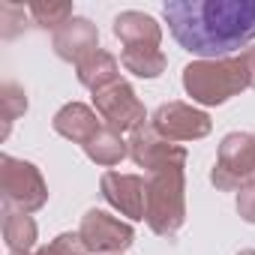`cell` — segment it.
I'll return each mask as SVG.
<instances>
[{
  "instance_id": "cell-13",
  "label": "cell",
  "mask_w": 255,
  "mask_h": 255,
  "mask_svg": "<svg viewBox=\"0 0 255 255\" xmlns=\"http://www.w3.org/2000/svg\"><path fill=\"white\" fill-rule=\"evenodd\" d=\"M114 36L126 48H159L162 30L144 12H120L114 18Z\"/></svg>"
},
{
  "instance_id": "cell-6",
  "label": "cell",
  "mask_w": 255,
  "mask_h": 255,
  "mask_svg": "<svg viewBox=\"0 0 255 255\" xmlns=\"http://www.w3.org/2000/svg\"><path fill=\"white\" fill-rule=\"evenodd\" d=\"M93 105H96V114L105 120V126L114 129V132H129V129L144 126V105L123 78H117L108 87L96 90Z\"/></svg>"
},
{
  "instance_id": "cell-1",
  "label": "cell",
  "mask_w": 255,
  "mask_h": 255,
  "mask_svg": "<svg viewBox=\"0 0 255 255\" xmlns=\"http://www.w3.org/2000/svg\"><path fill=\"white\" fill-rule=\"evenodd\" d=\"M171 36L201 60H219L255 39V0H168Z\"/></svg>"
},
{
  "instance_id": "cell-4",
  "label": "cell",
  "mask_w": 255,
  "mask_h": 255,
  "mask_svg": "<svg viewBox=\"0 0 255 255\" xmlns=\"http://www.w3.org/2000/svg\"><path fill=\"white\" fill-rule=\"evenodd\" d=\"M0 192H3L6 210H18V213H33L48 198L39 168L12 156L0 159Z\"/></svg>"
},
{
  "instance_id": "cell-3",
  "label": "cell",
  "mask_w": 255,
  "mask_h": 255,
  "mask_svg": "<svg viewBox=\"0 0 255 255\" xmlns=\"http://www.w3.org/2000/svg\"><path fill=\"white\" fill-rule=\"evenodd\" d=\"M186 162H171L147 174V225L159 237H174L186 219Z\"/></svg>"
},
{
  "instance_id": "cell-5",
  "label": "cell",
  "mask_w": 255,
  "mask_h": 255,
  "mask_svg": "<svg viewBox=\"0 0 255 255\" xmlns=\"http://www.w3.org/2000/svg\"><path fill=\"white\" fill-rule=\"evenodd\" d=\"M255 177V135L249 132H231L219 144L216 165L210 171V180L222 192L243 189Z\"/></svg>"
},
{
  "instance_id": "cell-18",
  "label": "cell",
  "mask_w": 255,
  "mask_h": 255,
  "mask_svg": "<svg viewBox=\"0 0 255 255\" xmlns=\"http://www.w3.org/2000/svg\"><path fill=\"white\" fill-rule=\"evenodd\" d=\"M27 12L39 27H54V30H60L63 24H69L75 18L72 3H42V0H36V3L27 6Z\"/></svg>"
},
{
  "instance_id": "cell-16",
  "label": "cell",
  "mask_w": 255,
  "mask_h": 255,
  "mask_svg": "<svg viewBox=\"0 0 255 255\" xmlns=\"http://www.w3.org/2000/svg\"><path fill=\"white\" fill-rule=\"evenodd\" d=\"M3 240L12 252H27L36 243V222L27 213H15L6 210L3 216Z\"/></svg>"
},
{
  "instance_id": "cell-23",
  "label": "cell",
  "mask_w": 255,
  "mask_h": 255,
  "mask_svg": "<svg viewBox=\"0 0 255 255\" xmlns=\"http://www.w3.org/2000/svg\"><path fill=\"white\" fill-rule=\"evenodd\" d=\"M240 255H255V249H243V252H240Z\"/></svg>"
},
{
  "instance_id": "cell-10",
  "label": "cell",
  "mask_w": 255,
  "mask_h": 255,
  "mask_svg": "<svg viewBox=\"0 0 255 255\" xmlns=\"http://www.w3.org/2000/svg\"><path fill=\"white\" fill-rule=\"evenodd\" d=\"M129 156L135 159V165L156 171L162 165H171V162H186V147L180 144H171L168 138H162L153 126H138L132 129V138H129Z\"/></svg>"
},
{
  "instance_id": "cell-21",
  "label": "cell",
  "mask_w": 255,
  "mask_h": 255,
  "mask_svg": "<svg viewBox=\"0 0 255 255\" xmlns=\"http://www.w3.org/2000/svg\"><path fill=\"white\" fill-rule=\"evenodd\" d=\"M237 213H240L246 222L255 225V183H246V186L240 189V195H237Z\"/></svg>"
},
{
  "instance_id": "cell-24",
  "label": "cell",
  "mask_w": 255,
  "mask_h": 255,
  "mask_svg": "<svg viewBox=\"0 0 255 255\" xmlns=\"http://www.w3.org/2000/svg\"><path fill=\"white\" fill-rule=\"evenodd\" d=\"M12 255H27V252H12Z\"/></svg>"
},
{
  "instance_id": "cell-22",
  "label": "cell",
  "mask_w": 255,
  "mask_h": 255,
  "mask_svg": "<svg viewBox=\"0 0 255 255\" xmlns=\"http://www.w3.org/2000/svg\"><path fill=\"white\" fill-rule=\"evenodd\" d=\"M240 57H243V63H246V69H249V84L255 87V45L243 48V51H240Z\"/></svg>"
},
{
  "instance_id": "cell-8",
  "label": "cell",
  "mask_w": 255,
  "mask_h": 255,
  "mask_svg": "<svg viewBox=\"0 0 255 255\" xmlns=\"http://www.w3.org/2000/svg\"><path fill=\"white\" fill-rule=\"evenodd\" d=\"M150 126L168 141H198L210 132V117L186 102H165L156 108Z\"/></svg>"
},
{
  "instance_id": "cell-11",
  "label": "cell",
  "mask_w": 255,
  "mask_h": 255,
  "mask_svg": "<svg viewBox=\"0 0 255 255\" xmlns=\"http://www.w3.org/2000/svg\"><path fill=\"white\" fill-rule=\"evenodd\" d=\"M99 48V33L87 18H72L69 24H63L60 30H54V51L63 60H75L81 63L87 54H93Z\"/></svg>"
},
{
  "instance_id": "cell-19",
  "label": "cell",
  "mask_w": 255,
  "mask_h": 255,
  "mask_svg": "<svg viewBox=\"0 0 255 255\" xmlns=\"http://www.w3.org/2000/svg\"><path fill=\"white\" fill-rule=\"evenodd\" d=\"M3 96H0V102H3V123H6V129H9V123L18 117V114H24V108H27V96H24V90L18 87V84H3V90H0ZM6 135V132H3Z\"/></svg>"
},
{
  "instance_id": "cell-17",
  "label": "cell",
  "mask_w": 255,
  "mask_h": 255,
  "mask_svg": "<svg viewBox=\"0 0 255 255\" xmlns=\"http://www.w3.org/2000/svg\"><path fill=\"white\" fill-rule=\"evenodd\" d=\"M120 63L138 78H156L165 69V54L159 48H123Z\"/></svg>"
},
{
  "instance_id": "cell-25",
  "label": "cell",
  "mask_w": 255,
  "mask_h": 255,
  "mask_svg": "<svg viewBox=\"0 0 255 255\" xmlns=\"http://www.w3.org/2000/svg\"><path fill=\"white\" fill-rule=\"evenodd\" d=\"M249 183H255V177H252V180H249Z\"/></svg>"
},
{
  "instance_id": "cell-7",
  "label": "cell",
  "mask_w": 255,
  "mask_h": 255,
  "mask_svg": "<svg viewBox=\"0 0 255 255\" xmlns=\"http://www.w3.org/2000/svg\"><path fill=\"white\" fill-rule=\"evenodd\" d=\"M78 234H81L87 252H93V255H120L135 240V231L129 222H120L117 216H111L105 210H87Z\"/></svg>"
},
{
  "instance_id": "cell-15",
  "label": "cell",
  "mask_w": 255,
  "mask_h": 255,
  "mask_svg": "<svg viewBox=\"0 0 255 255\" xmlns=\"http://www.w3.org/2000/svg\"><path fill=\"white\" fill-rule=\"evenodd\" d=\"M84 153H87L96 165H117L126 153H129V141H123L120 132L102 126V129L84 144Z\"/></svg>"
},
{
  "instance_id": "cell-12",
  "label": "cell",
  "mask_w": 255,
  "mask_h": 255,
  "mask_svg": "<svg viewBox=\"0 0 255 255\" xmlns=\"http://www.w3.org/2000/svg\"><path fill=\"white\" fill-rule=\"evenodd\" d=\"M99 114L93 111V108H87V105H81V102H69V105H63L57 114H54V129L63 135V138H69V141H75V144H87L102 126H99Z\"/></svg>"
},
{
  "instance_id": "cell-2",
  "label": "cell",
  "mask_w": 255,
  "mask_h": 255,
  "mask_svg": "<svg viewBox=\"0 0 255 255\" xmlns=\"http://www.w3.org/2000/svg\"><path fill=\"white\" fill-rule=\"evenodd\" d=\"M183 87L192 96V102L222 105L252 84H249V69H246L243 57H219V60L189 63L183 69Z\"/></svg>"
},
{
  "instance_id": "cell-14",
  "label": "cell",
  "mask_w": 255,
  "mask_h": 255,
  "mask_svg": "<svg viewBox=\"0 0 255 255\" xmlns=\"http://www.w3.org/2000/svg\"><path fill=\"white\" fill-rule=\"evenodd\" d=\"M75 66H78V81H81L84 87H90L93 93L120 78V75H117V72H120L117 57L108 54V51H102V48H96L93 54H87V57H84L81 63H75Z\"/></svg>"
},
{
  "instance_id": "cell-20",
  "label": "cell",
  "mask_w": 255,
  "mask_h": 255,
  "mask_svg": "<svg viewBox=\"0 0 255 255\" xmlns=\"http://www.w3.org/2000/svg\"><path fill=\"white\" fill-rule=\"evenodd\" d=\"M36 255H90V252H87L81 234H60L51 243H45Z\"/></svg>"
},
{
  "instance_id": "cell-9",
  "label": "cell",
  "mask_w": 255,
  "mask_h": 255,
  "mask_svg": "<svg viewBox=\"0 0 255 255\" xmlns=\"http://www.w3.org/2000/svg\"><path fill=\"white\" fill-rule=\"evenodd\" d=\"M102 195L123 216H129V219H144L147 216V180L138 177V174L105 171L102 174Z\"/></svg>"
}]
</instances>
